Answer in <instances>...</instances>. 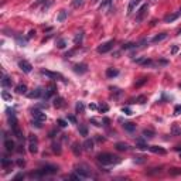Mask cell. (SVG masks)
<instances>
[{
    "label": "cell",
    "instance_id": "1",
    "mask_svg": "<svg viewBox=\"0 0 181 181\" xmlns=\"http://www.w3.org/2000/svg\"><path fill=\"white\" fill-rule=\"evenodd\" d=\"M57 173H58V167H55V166H44V167H41L40 170H37L35 173H31L30 178L38 180V178H44V177L51 175V174H57Z\"/></svg>",
    "mask_w": 181,
    "mask_h": 181
},
{
    "label": "cell",
    "instance_id": "2",
    "mask_svg": "<svg viewBox=\"0 0 181 181\" xmlns=\"http://www.w3.org/2000/svg\"><path fill=\"white\" fill-rule=\"evenodd\" d=\"M96 159H98V161L101 164H103V166H112V164L120 163V157L113 156L110 153H101V154H98Z\"/></svg>",
    "mask_w": 181,
    "mask_h": 181
},
{
    "label": "cell",
    "instance_id": "3",
    "mask_svg": "<svg viewBox=\"0 0 181 181\" xmlns=\"http://www.w3.org/2000/svg\"><path fill=\"white\" fill-rule=\"evenodd\" d=\"M75 173L81 178H92L93 177L91 168L88 166H85V164H78V166H75Z\"/></svg>",
    "mask_w": 181,
    "mask_h": 181
},
{
    "label": "cell",
    "instance_id": "4",
    "mask_svg": "<svg viewBox=\"0 0 181 181\" xmlns=\"http://www.w3.org/2000/svg\"><path fill=\"white\" fill-rule=\"evenodd\" d=\"M28 151L31 154H35L38 151V140H37L35 134H30L28 136Z\"/></svg>",
    "mask_w": 181,
    "mask_h": 181
},
{
    "label": "cell",
    "instance_id": "5",
    "mask_svg": "<svg viewBox=\"0 0 181 181\" xmlns=\"http://www.w3.org/2000/svg\"><path fill=\"white\" fill-rule=\"evenodd\" d=\"M113 45H115V41H113V40L106 41V43H103L102 45H99V47H98V52H99V54H106V52H109V51L113 48Z\"/></svg>",
    "mask_w": 181,
    "mask_h": 181
},
{
    "label": "cell",
    "instance_id": "6",
    "mask_svg": "<svg viewBox=\"0 0 181 181\" xmlns=\"http://www.w3.org/2000/svg\"><path fill=\"white\" fill-rule=\"evenodd\" d=\"M31 115H33V117H34L35 120H38V122H45L47 120V115H45L44 112H41V110H38V109H33Z\"/></svg>",
    "mask_w": 181,
    "mask_h": 181
},
{
    "label": "cell",
    "instance_id": "7",
    "mask_svg": "<svg viewBox=\"0 0 181 181\" xmlns=\"http://www.w3.org/2000/svg\"><path fill=\"white\" fill-rule=\"evenodd\" d=\"M19 67H20V69H21L23 72H26V74H28V72L33 71V65L28 62V61H26V60L19 61Z\"/></svg>",
    "mask_w": 181,
    "mask_h": 181
},
{
    "label": "cell",
    "instance_id": "8",
    "mask_svg": "<svg viewBox=\"0 0 181 181\" xmlns=\"http://www.w3.org/2000/svg\"><path fill=\"white\" fill-rule=\"evenodd\" d=\"M41 75H45L51 79H64V76L58 72H51V71H47V69H41Z\"/></svg>",
    "mask_w": 181,
    "mask_h": 181
},
{
    "label": "cell",
    "instance_id": "9",
    "mask_svg": "<svg viewBox=\"0 0 181 181\" xmlns=\"http://www.w3.org/2000/svg\"><path fill=\"white\" fill-rule=\"evenodd\" d=\"M142 3V0H130L129 2V6H127V16H130L132 13L134 11V9L137 7L139 4Z\"/></svg>",
    "mask_w": 181,
    "mask_h": 181
},
{
    "label": "cell",
    "instance_id": "10",
    "mask_svg": "<svg viewBox=\"0 0 181 181\" xmlns=\"http://www.w3.org/2000/svg\"><path fill=\"white\" fill-rule=\"evenodd\" d=\"M147 9H149V6L147 4H143L140 9H139V11H137V16H136V21H142L143 20V17H144V14H146V11H147Z\"/></svg>",
    "mask_w": 181,
    "mask_h": 181
},
{
    "label": "cell",
    "instance_id": "11",
    "mask_svg": "<svg viewBox=\"0 0 181 181\" xmlns=\"http://www.w3.org/2000/svg\"><path fill=\"white\" fill-rule=\"evenodd\" d=\"M27 95H28V98H31V99H37V98L44 96V92H43V89H41V88H35L33 92L27 93Z\"/></svg>",
    "mask_w": 181,
    "mask_h": 181
},
{
    "label": "cell",
    "instance_id": "12",
    "mask_svg": "<svg viewBox=\"0 0 181 181\" xmlns=\"http://www.w3.org/2000/svg\"><path fill=\"white\" fill-rule=\"evenodd\" d=\"M72 68H74V72H76V74H85L86 71H88L86 64H75Z\"/></svg>",
    "mask_w": 181,
    "mask_h": 181
},
{
    "label": "cell",
    "instance_id": "13",
    "mask_svg": "<svg viewBox=\"0 0 181 181\" xmlns=\"http://www.w3.org/2000/svg\"><path fill=\"white\" fill-rule=\"evenodd\" d=\"M181 16V10L180 11H177V13H174V14H168V16H166L164 17V23H173L174 20H177Z\"/></svg>",
    "mask_w": 181,
    "mask_h": 181
},
{
    "label": "cell",
    "instance_id": "14",
    "mask_svg": "<svg viewBox=\"0 0 181 181\" xmlns=\"http://www.w3.org/2000/svg\"><path fill=\"white\" fill-rule=\"evenodd\" d=\"M149 150L151 153H156V154H166L167 153L166 149H163V147H160V146H149Z\"/></svg>",
    "mask_w": 181,
    "mask_h": 181
},
{
    "label": "cell",
    "instance_id": "15",
    "mask_svg": "<svg viewBox=\"0 0 181 181\" xmlns=\"http://www.w3.org/2000/svg\"><path fill=\"white\" fill-rule=\"evenodd\" d=\"M123 129H125L126 132H129V133H133V132L136 130V125L132 122H125L123 123Z\"/></svg>",
    "mask_w": 181,
    "mask_h": 181
},
{
    "label": "cell",
    "instance_id": "16",
    "mask_svg": "<svg viewBox=\"0 0 181 181\" xmlns=\"http://www.w3.org/2000/svg\"><path fill=\"white\" fill-rule=\"evenodd\" d=\"M2 86L3 88H11V86H13V81H11L7 75H4L3 79H2Z\"/></svg>",
    "mask_w": 181,
    "mask_h": 181
},
{
    "label": "cell",
    "instance_id": "17",
    "mask_svg": "<svg viewBox=\"0 0 181 181\" xmlns=\"http://www.w3.org/2000/svg\"><path fill=\"white\" fill-rule=\"evenodd\" d=\"M11 130H13V134L16 136V137H17V139H20V140H21V139H23V132L20 130L19 125H14V126H11Z\"/></svg>",
    "mask_w": 181,
    "mask_h": 181
},
{
    "label": "cell",
    "instance_id": "18",
    "mask_svg": "<svg viewBox=\"0 0 181 181\" xmlns=\"http://www.w3.org/2000/svg\"><path fill=\"white\" fill-rule=\"evenodd\" d=\"M4 147H6L7 151H13L14 147H16V144H14L13 140H10V139H4Z\"/></svg>",
    "mask_w": 181,
    "mask_h": 181
},
{
    "label": "cell",
    "instance_id": "19",
    "mask_svg": "<svg viewBox=\"0 0 181 181\" xmlns=\"http://www.w3.org/2000/svg\"><path fill=\"white\" fill-rule=\"evenodd\" d=\"M16 92L20 93V95H26V93H27V86L24 85V84L17 85V86H16Z\"/></svg>",
    "mask_w": 181,
    "mask_h": 181
},
{
    "label": "cell",
    "instance_id": "20",
    "mask_svg": "<svg viewBox=\"0 0 181 181\" xmlns=\"http://www.w3.org/2000/svg\"><path fill=\"white\" fill-rule=\"evenodd\" d=\"M117 75H119L117 69H115V68H108V69H106V76H108V78H115Z\"/></svg>",
    "mask_w": 181,
    "mask_h": 181
},
{
    "label": "cell",
    "instance_id": "21",
    "mask_svg": "<svg viewBox=\"0 0 181 181\" xmlns=\"http://www.w3.org/2000/svg\"><path fill=\"white\" fill-rule=\"evenodd\" d=\"M67 17H68V11L67 10H61L60 14H58V17H57V20H58L60 23H62V21L67 20Z\"/></svg>",
    "mask_w": 181,
    "mask_h": 181
},
{
    "label": "cell",
    "instance_id": "22",
    "mask_svg": "<svg viewBox=\"0 0 181 181\" xmlns=\"http://www.w3.org/2000/svg\"><path fill=\"white\" fill-rule=\"evenodd\" d=\"M84 149L88 150V151H91L93 149V140H92V139H86L85 143H84Z\"/></svg>",
    "mask_w": 181,
    "mask_h": 181
},
{
    "label": "cell",
    "instance_id": "23",
    "mask_svg": "<svg viewBox=\"0 0 181 181\" xmlns=\"http://www.w3.org/2000/svg\"><path fill=\"white\" fill-rule=\"evenodd\" d=\"M154 130H151V129H144L143 130V137L144 139H151V137H154Z\"/></svg>",
    "mask_w": 181,
    "mask_h": 181
},
{
    "label": "cell",
    "instance_id": "24",
    "mask_svg": "<svg viewBox=\"0 0 181 181\" xmlns=\"http://www.w3.org/2000/svg\"><path fill=\"white\" fill-rule=\"evenodd\" d=\"M116 149H117L119 151H127L130 147H129V144H127V143H116Z\"/></svg>",
    "mask_w": 181,
    "mask_h": 181
},
{
    "label": "cell",
    "instance_id": "25",
    "mask_svg": "<svg viewBox=\"0 0 181 181\" xmlns=\"http://www.w3.org/2000/svg\"><path fill=\"white\" fill-rule=\"evenodd\" d=\"M164 38H167V33H161V34L156 35L153 40H151V43H160V41H163Z\"/></svg>",
    "mask_w": 181,
    "mask_h": 181
},
{
    "label": "cell",
    "instance_id": "26",
    "mask_svg": "<svg viewBox=\"0 0 181 181\" xmlns=\"http://www.w3.org/2000/svg\"><path fill=\"white\" fill-rule=\"evenodd\" d=\"M136 144H137L139 149H142V150H146V149H149V146L144 143V140L143 139H137V142H136Z\"/></svg>",
    "mask_w": 181,
    "mask_h": 181
},
{
    "label": "cell",
    "instance_id": "27",
    "mask_svg": "<svg viewBox=\"0 0 181 181\" xmlns=\"http://www.w3.org/2000/svg\"><path fill=\"white\" fill-rule=\"evenodd\" d=\"M171 134L173 136H181V129L177 125H173L171 126Z\"/></svg>",
    "mask_w": 181,
    "mask_h": 181
},
{
    "label": "cell",
    "instance_id": "28",
    "mask_svg": "<svg viewBox=\"0 0 181 181\" xmlns=\"http://www.w3.org/2000/svg\"><path fill=\"white\" fill-rule=\"evenodd\" d=\"M54 106H55V108H62V106H64V99H62V98L57 96L54 99Z\"/></svg>",
    "mask_w": 181,
    "mask_h": 181
},
{
    "label": "cell",
    "instance_id": "29",
    "mask_svg": "<svg viewBox=\"0 0 181 181\" xmlns=\"http://www.w3.org/2000/svg\"><path fill=\"white\" fill-rule=\"evenodd\" d=\"M134 163L136 164H144L146 163V157H144V156H134Z\"/></svg>",
    "mask_w": 181,
    "mask_h": 181
},
{
    "label": "cell",
    "instance_id": "30",
    "mask_svg": "<svg viewBox=\"0 0 181 181\" xmlns=\"http://www.w3.org/2000/svg\"><path fill=\"white\" fill-rule=\"evenodd\" d=\"M79 134L81 136H88V127H86L85 125H79Z\"/></svg>",
    "mask_w": 181,
    "mask_h": 181
},
{
    "label": "cell",
    "instance_id": "31",
    "mask_svg": "<svg viewBox=\"0 0 181 181\" xmlns=\"http://www.w3.org/2000/svg\"><path fill=\"white\" fill-rule=\"evenodd\" d=\"M72 151H74V154H75V156H79V154H81V146L78 144V143H74Z\"/></svg>",
    "mask_w": 181,
    "mask_h": 181
},
{
    "label": "cell",
    "instance_id": "32",
    "mask_svg": "<svg viewBox=\"0 0 181 181\" xmlns=\"http://www.w3.org/2000/svg\"><path fill=\"white\" fill-rule=\"evenodd\" d=\"M54 89H55V88H54L52 85H51L48 89H45V91H47V92L44 93V98H45V99H48V98H50V96L52 95V93H54Z\"/></svg>",
    "mask_w": 181,
    "mask_h": 181
},
{
    "label": "cell",
    "instance_id": "33",
    "mask_svg": "<svg viewBox=\"0 0 181 181\" xmlns=\"http://www.w3.org/2000/svg\"><path fill=\"white\" fill-rule=\"evenodd\" d=\"M82 37H84V33L79 31L78 34L75 35V38H74V43L75 44H81V41H82Z\"/></svg>",
    "mask_w": 181,
    "mask_h": 181
},
{
    "label": "cell",
    "instance_id": "34",
    "mask_svg": "<svg viewBox=\"0 0 181 181\" xmlns=\"http://www.w3.org/2000/svg\"><path fill=\"white\" fill-rule=\"evenodd\" d=\"M75 109H76V112H78V113H84L85 106H84V103H82V102H78L76 106H75Z\"/></svg>",
    "mask_w": 181,
    "mask_h": 181
},
{
    "label": "cell",
    "instance_id": "35",
    "mask_svg": "<svg viewBox=\"0 0 181 181\" xmlns=\"http://www.w3.org/2000/svg\"><path fill=\"white\" fill-rule=\"evenodd\" d=\"M16 40H17L19 45H21V47H26V45H27V40H26V38H21V37L16 35Z\"/></svg>",
    "mask_w": 181,
    "mask_h": 181
},
{
    "label": "cell",
    "instance_id": "36",
    "mask_svg": "<svg viewBox=\"0 0 181 181\" xmlns=\"http://www.w3.org/2000/svg\"><path fill=\"white\" fill-rule=\"evenodd\" d=\"M109 6H112V0H103L102 4H101V10H105L106 7H109Z\"/></svg>",
    "mask_w": 181,
    "mask_h": 181
},
{
    "label": "cell",
    "instance_id": "37",
    "mask_svg": "<svg viewBox=\"0 0 181 181\" xmlns=\"http://www.w3.org/2000/svg\"><path fill=\"white\" fill-rule=\"evenodd\" d=\"M10 164H11V160H9L7 157H3L2 159V167L3 168H6L7 166H10Z\"/></svg>",
    "mask_w": 181,
    "mask_h": 181
},
{
    "label": "cell",
    "instance_id": "38",
    "mask_svg": "<svg viewBox=\"0 0 181 181\" xmlns=\"http://www.w3.org/2000/svg\"><path fill=\"white\" fill-rule=\"evenodd\" d=\"M57 47H58V48H65V47H67V41H65L64 38L58 40V43H57Z\"/></svg>",
    "mask_w": 181,
    "mask_h": 181
},
{
    "label": "cell",
    "instance_id": "39",
    "mask_svg": "<svg viewBox=\"0 0 181 181\" xmlns=\"http://www.w3.org/2000/svg\"><path fill=\"white\" fill-rule=\"evenodd\" d=\"M161 173V168H151V171H147L149 175H153V174H160Z\"/></svg>",
    "mask_w": 181,
    "mask_h": 181
},
{
    "label": "cell",
    "instance_id": "40",
    "mask_svg": "<svg viewBox=\"0 0 181 181\" xmlns=\"http://www.w3.org/2000/svg\"><path fill=\"white\" fill-rule=\"evenodd\" d=\"M84 4V0H74L72 2V7H81Z\"/></svg>",
    "mask_w": 181,
    "mask_h": 181
},
{
    "label": "cell",
    "instance_id": "41",
    "mask_svg": "<svg viewBox=\"0 0 181 181\" xmlns=\"http://www.w3.org/2000/svg\"><path fill=\"white\" fill-rule=\"evenodd\" d=\"M2 98H3V99H4V101H11V95H10L9 92H6V91L2 93Z\"/></svg>",
    "mask_w": 181,
    "mask_h": 181
},
{
    "label": "cell",
    "instance_id": "42",
    "mask_svg": "<svg viewBox=\"0 0 181 181\" xmlns=\"http://www.w3.org/2000/svg\"><path fill=\"white\" fill-rule=\"evenodd\" d=\"M41 123H43V122H38V120H35V119H34V120L31 122V126H35L37 129H41V127H43V125H41Z\"/></svg>",
    "mask_w": 181,
    "mask_h": 181
},
{
    "label": "cell",
    "instance_id": "43",
    "mask_svg": "<svg viewBox=\"0 0 181 181\" xmlns=\"http://www.w3.org/2000/svg\"><path fill=\"white\" fill-rule=\"evenodd\" d=\"M52 151H54V153H57V154H60V153H61L60 144H57V143H54V144H52Z\"/></svg>",
    "mask_w": 181,
    "mask_h": 181
},
{
    "label": "cell",
    "instance_id": "44",
    "mask_svg": "<svg viewBox=\"0 0 181 181\" xmlns=\"http://www.w3.org/2000/svg\"><path fill=\"white\" fill-rule=\"evenodd\" d=\"M170 174H171V175H178V174H181V168H173V170H170Z\"/></svg>",
    "mask_w": 181,
    "mask_h": 181
},
{
    "label": "cell",
    "instance_id": "45",
    "mask_svg": "<svg viewBox=\"0 0 181 181\" xmlns=\"http://www.w3.org/2000/svg\"><path fill=\"white\" fill-rule=\"evenodd\" d=\"M58 125H60V127H67L68 122H65L64 119H58Z\"/></svg>",
    "mask_w": 181,
    "mask_h": 181
},
{
    "label": "cell",
    "instance_id": "46",
    "mask_svg": "<svg viewBox=\"0 0 181 181\" xmlns=\"http://www.w3.org/2000/svg\"><path fill=\"white\" fill-rule=\"evenodd\" d=\"M99 109L102 110V112H108V110H109V106L106 105V103H101V106H99Z\"/></svg>",
    "mask_w": 181,
    "mask_h": 181
},
{
    "label": "cell",
    "instance_id": "47",
    "mask_svg": "<svg viewBox=\"0 0 181 181\" xmlns=\"http://www.w3.org/2000/svg\"><path fill=\"white\" fill-rule=\"evenodd\" d=\"M174 115H181V105H177L174 108Z\"/></svg>",
    "mask_w": 181,
    "mask_h": 181
},
{
    "label": "cell",
    "instance_id": "48",
    "mask_svg": "<svg viewBox=\"0 0 181 181\" xmlns=\"http://www.w3.org/2000/svg\"><path fill=\"white\" fill-rule=\"evenodd\" d=\"M136 102H137V103H144V102H146V96H139L137 99H136Z\"/></svg>",
    "mask_w": 181,
    "mask_h": 181
},
{
    "label": "cell",
    "instance_id": "49",
    "mask_svg": "<svg viewBox=\"0 0 181 181\" xmlns=\"http://www.w3.org/2000/svg\"><path fill=\"white\" fill-rule=\"evenodd\" d=\"M68 120L72 123V125H76V119H75V116H72V115H69L68 116Z\"/></svg>",
    "mask_w": 181,
    "mask_h": 181
},
{
    "label": "cell",
    "instance_id": "50",
    "mask_svg": "<svg viewBox=\"0 0 181 181\" xmlns=\"http://www.w3.org/2000/svg\"><path fill=\"white\" fill-rule=\"evenodd\" d=\"M178 50H180L178 45H173V48H171V54H173V55L177 54V52H178Z\"/></svg>",
    "mask_w": 181,
    "mask_h": 181
},
{
    "label": "cell",
    "instance_id": "51",
    "mask_svg": "<svg viewBox=\"0 0 181 181\" xmlns=\"http://www.w3.org/2000/svg\"><path fill=\"white\" fill-rule=\"evenodd\" d=\"M17 166H19V167H24V166H26V161H24L23 159H19V160H17Z\"/></svg>",
    "mask_w": 181,
    "mask_h": 181
},
{
    "label": "cell",
    "instance_id": "52",
    "mask_svg": "<svg viewBox=\"0 0 181 181\" xmlns=\"http://www.w3.org/2000/svg\"><path fill=\"white\" fill-rule=\"evenodd\" d=\"M110 91H112L113 93H116V95H120V93H122V91L119 88H110Z\"/></svg>",
    "mask_w": 181,
    "mask_h": 181
},
{
    "label": "cell",
    "instance_id": "53",
    "mask_svg": "<svg viewBox=\"0 0 181 181\" xmlns=\"http://www.w3.org/2000/svg\"><path fill=\"white\" fill-rule=\"evenodd\" d=\"M91 123H93V125H95V126H98V127H99V126H102V125H101V123L96 120L95 117H92V119H91Z\"/></svg>",
    "mask_w": 181,
    "mask_h": 181
},
{
    "label": "cell",
    "instance_id": "54",
    "mask_svg": "<svg viewBox=\"0 0 181 181\" xmlns=\"http://www.w3.org/2000/svg\"><path fill=\"white\" fill-rule=\"evenodd\" d=\"M147 79H146V78H142V79L140 81H139V82H136V86H142L143 84H144V82H146Z\"/></svg>",
    "mask_w": 181,
    "mask_h": 181
},
{
    "label": "cell",
    "instance_id": "55",
    "mask_svg": "<svg viewBox=\"0 0 181 181\" xmlns=\"http://www.w3.org/2000/svg\"><path fill=\"white\" fill-rule=\"evenodd\" d=\"M122 112L125 113V115H132V110H130L129 108H123V109H122Z\"/></svg>",
    "mask_w": 181,
    "mask_h": 181
},
{
    "label": "cell",
    "instance_id": "56",
    "mask_svg": "<svg viewBox=\"0 0 181 181\" xmlns=\"http://www.w3.org/2000/svg\"><path fill=\"white\" fill-rule=\"evenodd\" d=\"M21 178H24V174H17L13 180H14V181H17V180H21Z\"/></svg>",
    "mask_w": 181,
    "mask_h": 181
},
{
    "label": "cell",
    "instance_id": "57",
    "mask_svg": "<svg viewBox=\"0 0 181 181\" xmlns=\"http://www.w3.org/2000/svg\"><path fill=\"white\" fill-rule=\"evenodd\" d=\"M35 35V31L34 30H31L30 33H28V35H27V38H33V37Z\"/></svg>",
    "mask_w": 181,
    "mask_h": 181
},
{
    "label": "cell",
    "instance_id": "58",
    "mask_svg": "<svg viewBox=\"0 0 181 181\" xmlns=\"http://www.w3.org/2000/svg\"><path fill=\"white\" fill-rule=\"evenodd\" d=\"M89 109H92V110H96V109H98V106H96L95 103H91V105H89Z\"/></svg>",
    "mask_w": 181,
    "mask_h": 181
},
{
    "label": "cell",
    "instance_id": "59",
    "mask_svg": "<svg viewBox=\"0 0 181 181\" xmlns=\"http://www.w3.org/2000/svg\"><path fill=\"white\" fill-rule=\"evenodd\" d=\"M103 123H105L106 126H108V125H109V119H108V117H105V119H103Z\"/></svg>",
    "mask_w": 181,
    "mask_h": 181
},
{
    "label": "cell",
    "instance_id": "60",
    "mask_svg": "<svg viewBox=\"0 0 181 181\" xmlns=\"http://www.w3.org/2000/svg\"><path fill=\"white\" fill-rule=\"evenodd\" d=\"M96 139H98V140H99V142H103V140H105V139H103V137H101V136H98Z\"/></svg>",
    "mask_w": 181,
    "mask_h": 181
},
{
    "label": "cell",
    "instance_id": "61",
    "mask_svg": "<svg viewBox=\"0 0 181 181\" xmlns=\"http://www.w3.org/2000/svg\"><path fill=\"white\" fill-rule=\"evenodd\" d=\"M98 2H99V0H93V3H98Z\"/></svg>",
    "mask_w": 181,
    "mask_h": 181
}]
</instances>
